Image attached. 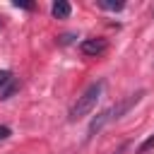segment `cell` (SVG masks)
Wrapping results in <instances>:
<instances>
[{"mask_svg":"<svg viewBox=\"0 0 154 154\" xmlns=\"http://www.w3.org/2000/svg\"><path fill=\"white\" fill-rule=\"evenodd\" d=\"M103 87H106V84H103V79H99V82L89 84V87L84 89V94H82V96H77L75 106L70 108V120H79V118H84V116L96 106V101H99V96H101Z\"/></svg>","mask_w":154,"mask_h":154,"instance_id":"6da1fadb","label":"cell"},{"mask_svg":"<svg viewBox=\"0 0 154 154\" xmlns=\"http://www.w3.org/2000/svg\"><path fill=\"white\" fill-rule=\"evenodd\" d=\"M142 96H144V89H140V91H135V94H130V96H125L118 106H113L111 108V116H113V120H118V118H123L132 106H137L140 101H142Z\"/></svg>","mask_w":154,"mask_h":154,"instance_id":"7a4b0ae2","label":"cell"},{"mask_svg":"<svg viewBox=\"0 0 154 154\" xmlns=\"http://www.w3.org/2000/svg\"><path fill=\"white\" fill-rule=\"evenodd\" d=\"M106 48H108L106 38H84L79 43V51L84 55H101V53H106Z\"/></svg>","mask_w":154,"mask_h":154,"instance_id":"3957f363","label":"cell"},{"mask_svg":"<svg viewBox=\"0 0 154 154\" xmlns=\"http://www.w3.org/2000/svg\"><path fill=\"white\" fill-rule=\"evenodd\" d=\"M111 120H113V116H111V108L101 111V113H99V116H96V118L89 123V128H87V140H91V137H94V135H96V132H99V130H101L106 123H111Z\"/></svg>","mask_w":154,"mask_h":154,"instance_id":"277c9868","label":"cell"},{"mask_svg":"<svg viewBox=\"0 0 154 154\" xmlns=\"http://www.w3.org/2000/svg\"><path fill=\"white\" fill-rule=\"evenodd\" d=\"M51 12H53V17H55V19H67V17H70V12H72V7H70V2L58 0V2H53Z\"/></svg>","mask_w":154,"mask_h":154,"instance_id":"5b68a950","label":"cell"},{"mask_svg":"<svg viewBox=\"0 0 154 154\" xmlns=\"http://www.w3.org/2000/svg\"><path fill=\"white\" fill-rule=\"evenodd\" d=\"M14 91H19V82H17V79H10V82L0 89V99H10Z\"/></svg>","mask_w":154,"mask_h":154,"instance_id":"8992f818","label":"cell"},{"mask_svg":"<svg viewBox=\"0 0 154 154\" xmlns=\"http://www.w3.org/2000/svg\"><path fill=\"white\" fill-rule=\"evenodd\" d=\"M99 7H101V10H111V12H118V10H123L125 5H123L120 0H99Z\"/></svg>","mask_w":154,"mask_h":154,"instance_id":"52a82bcc","label":"cell"},{"mask_svg":"<svg viewBox=\"0 0 154 154\" xmlns=\"http://www.w3.org/2000/svg\"><path fill=\"white\" fill-rule=\"evenodd\" d=\"M149 149H154V135H152V137H147V140L137 147V152H140V154H144V152H149Z\"/></svg>","mask_w":154,"mask_h":154,"instance_id":"ba28073f","label":"cell"},{"mask_svg":"<svg viewBox=\"0 0 154 154\" xmlns=\"http://www.w3.org/2000/svg\"><path fill=\"white\" fill-rule=\"evenodd\" d=\"M10 79H12V72H10V70H0V89H2Z\"/></svg>","mask_w":154,"mask_h":154,"instance_id":"9c48e42d","label":"cell"},{"mask_svg":"<svg viewBox=\"0 0 154 154\" xmlns=\"http://www.w3.org/2000/svg\"><path fill=\"white\" fill-rule=\"evenodd\" d=\"M10 135H12V130H10L7 125H0V140H7Z\"/></svg>","mask_w":154,"mask_h":154,"instance_id":"30bf717a","label":"cell"},{"mask_svg":"<svg viewBox=\"0 0 154 154\" xmlns=\"http://www.w3.org/2000/svg\"><path fill=\"white\" fill-rule=\"evenodd\" d=\"M14 7H22V10H34V2H14Z\"/></svg>","mask_w":154,"mask_h":154,"instance_id":"8fae6325","label":"cell"},{"mask_svg":"<svg viewBox=\"0 0 154 154\" xmlns=\"http://www.w3.org/2000/svg\"><path fill=\"white\" fill-rule=\"evenodd\" d=\"M72 38H77L75 34H63L60 36V43H72Z\"/></svg>","mask_w":154,"mask_h":154,"instance_id":"7c38bea8","label":"cell"},{"mask_svg":"<svg viewBox=\"0 0 154 154\" xmlns=\"http://www.w3.org/2000/svg\"><path fill=\"white\" fill-rule=\"evenodd\" d=\"M125 149H128V142H123V144H120V147H118V149H116V152H113V154H123V152H125Z\"/></svg>","mask_w":154,"mask_h":154,"instance_id":"4fadbf2b","label":"cell"}]
</instances>
